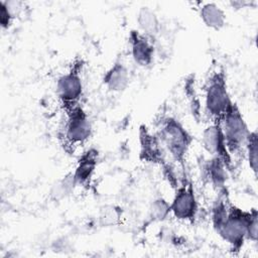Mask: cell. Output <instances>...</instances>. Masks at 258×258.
<instances>
[{
	"mask_svg": "<svg viewBox=\"0 0 258 258\" xmlns=\"http://www.w3.org/2000/svg\"><path fill=\"white\" fill-rule=\"evenodd\" d=\"M159 139L166 147L171 157L175 161L183 164L192 142V137L184 126L175 118L167 117L162 122L159 131Z\"/></svg>",
	"mask_w": 258,
	"mask_h": 258,
	"instance_id": "cell-3",
	"label": "cell"
},
{
	"mask_svg": "<svg viewBox=\"0 0 258 258\" xmlns=\"http://www.w3.org/2000/svg\"><path fill=\"white\" fill-rule=\"evenodd\" d=\"M130 75L127 67L121 61H116L107 70L103 77L105 87L114 93H121L129 86Z\"/></svg>",
	"mask_w": 258,
	"mask_h": 258,
	"instance_id": "cell-12",
	"label": "cell"
},
{
	"mask_svg": "<svg viewBox=\"0 0 258 258\" xmlns=\"http://www.w3.org/2000/svg\"><path fill=\"white\" fill-rule=\"evenodd\" d=\"M224 70L215 72L209 79L205 91V110L212 122H220L232 104Z\"/></svg>",
	"mask_w": 258,
	"mask_h": 258,
	"instance_id": "cell-2",
	"label": "cell"
},
{
	"mask_svg": "<svg viewBox=\"0 0 258 258\" xmlns=\"http://www.w3.org/2000/svg\"><path fill=\"white\" fill-rule=\"evenodd\" d=\"M77 182L73 172L66 174L61 179L57 180L50 189V198L54 201H60L68 198L76 188Z\"/></svg>",
	"mask_w": 258,
	"mask_h": 258,
	"instance_id": "cell-16",
	"label": "cell"
},
{
	"mask_svg": "<svg viewBox=\"0 0 258 258\" xmlns=\"http://www.w3.org/2000/svg\"><path fill=\"white\" fill-rule=\"evenodd\" d=\"M170 205V214L177 220L192 223L199 211L198 200L192 183L183 177L181 183L176 187Z\"/></svg>",
	"mask_w": 258,
	"mask_h": 258,
	"instance_id": "cell-7",
	"label": "cell"
},
{
	"mask_svg": "<svg viewBox=\"0 0 258 258\" xmlns=\"http://www.w3.org/2000/svg\"><path fill=\"white\" fill-rule=\"evenodd\" d=\"M13 19H14L13 15L9 11V9L6 7L4 1L1 0L0 1V24L2 28L4 29L9 28Z\"/></svg>",
	"mask_w": 258,
	"mask_h": 258,
	"instance_id": "cell-21",
	"label": "cell"
},
{
	"mask_svg": "<svg viewBox=\"0 0 258 258\" xmlns=\"http://www.w3.org/2000/svg\"><path fill=\"white\" fill-rule=\"evenodd\" d=\"M200 17L203 23L214 30H221L226 24V14L216 3L209 2L200 8Z\"/></svg>",
	"mask_w": 258,
	"mask_h": 258,
	"instance_id": "cell-14",
	"label": "cell"
},
{
	"mask_svg": "<svg viewBox=\"0 0 258 258\" xmlns=\"http://www.w3.org/2000/svg\"><path fill=\"white\" fill-rule=\"evenodd\" d=\"M258 215H257V210L255 209L251 220L249 222L248 225V229H247V240L256 243L257 242V238H258Z\"/></svg>",
	"mask_w": 258,
	"mask_h": 258,
	"instance_id": "cell-20",
	"label": "cell"
},
{
	"mask_svg": "<svg viewBox=\"0 0 258 258\" xmlns=\"http://www.w3.org/2000/svg\"><path fill=\"white\" fill-rule=\"evenodd\" d=\"M82 63L75 62L72 69L61 75L55 85L56 96L66 111L78 106L84 94V84L81 76Z\"/></svg>",
	"mask_w": 258,
	"mask_h": 258,
	"instance_id": "cell-5",
	"label": "cell"
},
{
	"mask_svg": "<svg viewBox=\"0 0 258 258\" xmlns=\"http://www.w3.org/2000/svg\"><path fill=\"white\" fill-rule=\"evenodd\" d=\"M66 112L67 120L63 129L64 143L70 147H77L85 144L91 138L93 133L92 123L88 114L80 105Z\"/></svg>",
	"mask_w": 258,
	"mask_h": 258,
	"instance_id": "cell-6",
	"label": "cell"
},
{
	"mask_svg": "<svg viewBox=\"0 0 258 258\" xmlns=\"http://www.w3.org/2000/svg\"><path fill=\"white\" fill-rule=\"evenodd\" d=\"M244 150L246 151L249 167L256 177L258 170V135L256 131H250Z\"/></svg>",
	"mask_w": 258,
	"mask_h": 258,
	"instance_id": "cell-17",
	"label": "cell"
},
{
	"mask_svg": "<svg viewBox=\"0 0 258 258\" xmlns=\"http://www.w3.org/2000/svg\"><path fill=\"white\" fill-rule=\"evenodd\" d=\"M202 144L204 149L209 154L222 159L230 170L232 164V155L230 154L226 145L222 123L212 122L205 128L202 134Z\"/></svg>",
	"mask_w": 258,
	"mask_h": 258,
	"instance_id": "cell-8",
	"label": "cell"
},
{
	"mask_svg": "<svg viewBox=\"0 0 258 258\" xmlns=\"http://www.w3.org/2000/svg\"><path fill=\"white\" fill-rule=\"evenodd\" d=\"M222 129L231 155H236L245 149L250 129L235 102H232L222 120Z\"/></svg>",
	"mask_w": 258,
	"mask_h": 258,
	"instance_id": "cell-4",
	"label": "cell"
},
{
	"mask_svg": "<svg viewBox=\"0 0 258 258\" xmlns=\"http://www.w3.org/2000/svg\"><path fill=\"white\" fill-rule=\"evenodd\" d=\"M229 168L219 157L212 156L205 165L206 176L219 192L226 191Z\"/></svg>",
	"mask_w": 258,
	"mask_h": 258,
	"instance_id": "cell-13",
	"label": "cell"
},
{
	"mask_svg": "<svg viewBox=\"0 0 258 258\" xmlns=\"http://www.w3.org/2000/svg\"><path fill=\"white\" fill-rule=\"evenodd\" d=\"M139 142L141 159L151 163H163L164 159L160 141L145 126L140 127Z\"/></svg>",
	"mask_w": 258,
	"mask_h": 258,
	"instance_id": "cell-11",
	"label": "cell"
},
{
	"mask_svg": "<svg viewBox=\"0 0 258 258\" xmlns=\"http://www.w3.org/2000/svg\"><path fill=\"white\" fill-rule=\"evenodd\" d=\"M131 55L135 63L140 67H148L154 58L153 39L141 33L139 30H131L129 34Z\"/></svg>",
	"mask_w": 258,
	"mask_h": 258,
	"instance_id": "cell-9",
	"label": "cell"
},
{
	"mask_svg": "<svg viewBox=\"0 0 258 258\" xmlns=\"http://www.w3.org/2000/svg\"><path fill=\"white\" fill-rule=\"evenodd\" d=\"M254 210L246 211L230 204L225 221L216 231L235 253L240 252L247 241V229Z\"/></svg>",
	"mask_w": 258,
	"mask_h": 258,
	"instance_id": "cell-1",
	"label": "cell"
},
{
	"mask_svg": "<svg viewBox=\"0 0 258 258\" xmlns=\"http://www.w3.org/2000/svg\"><path fill=\"white\" fill-rule=\"evenodd\" d=\"M137 24L139 31L151 39L160 31V22L155 14L149 7H141L137 14Z\"/></svg>",
	"mask_w": 258,
	"mask_h": 258,
	"instance_id": "cell-15",
	"label": "cell"
},
{
	"mask_svg": "<svg viewBox=\"0 0 258 258\" xmlns=\"http://www.w3.org/2000/svg\"><path fill=\"white\" fill-rule=\"evenodd\" d=\"M99 160V153L97 149L90 148L86 150L79 158L78 163L73 171L75 180L78 186L89 187L93 176L96 172Z\"/></svg>",
	"mask_w": 258,
	"mask_h": 258,
	"instance_id": "cell-10",
	"label": "cell"
},
{
	"mask_svg": "<svg viewBox=\"0 0 258 258\" xmlns=\"http://www.w3.org/2000/svg\"><path fill=\"white\" fill-rule=\"evenodd\" d=\"M170 214V205L163 198L155 199L149 208V216L155 222L164 221Z\"/></svg>",
	"mask_w": 258,
	"mask_h": 258,
	"instance_id": "cell-18",
	"label": "cell"
},
{
	"mask_svg": "<svg viewBox=\"0 0 258 258\" xmlns=\"http://www.w3.org/2000/svg\"><path fill=\"white\" fill-rule=\"evenodd\" d=\"M120 211L116 207L113 206H107L104 207L99 215L100 224L104 227H109L117 224L120 219Z\"/></svg>",
	"mask_w": 258,
	"mask_h": 258,
	"instance_id": "cell-19",
	"label": "cell"
}]
</instances>
